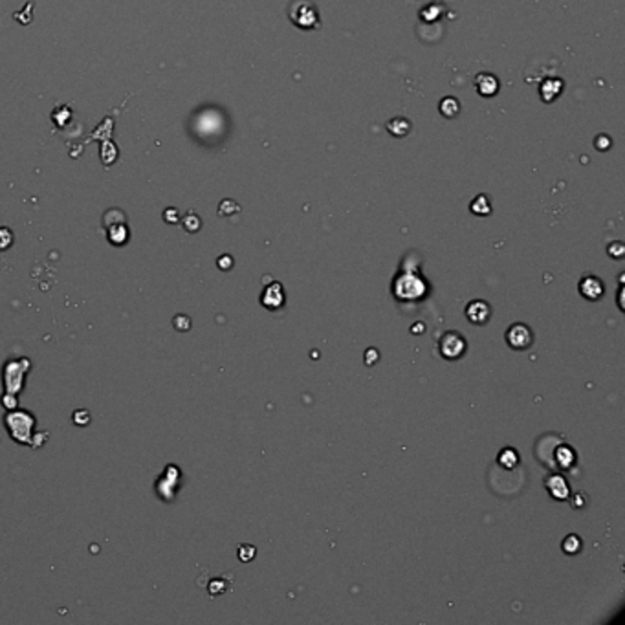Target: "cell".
<instances>
[{
    "label": "cell",
    "mask_w": 625,
    "mask_h": 625,
    "mask_svg": "<svg viewBox=\"0 0 625 625\" xmlns=\"http://www.w3.org/2000/svg\"><path fill=\"white\" fill-rule=\"evenodd\" d=\"M4 424L15 442L31 446V442H34L31 429H34L35 424L34 414H30L28 411H9L4 416Z\"/></svg>",
    "instance_id": "1"
},
{
    "label": "cell",
    "mask_w": 625,
    "mask_h": 625,
    "mask_svg": "<svg viewBox=\"0 0 625 625\" xmlns=\"http://www.w3.org/2000/svg\"><path fill=\"white\" fill-rule=\"evenodd\" d=\"M466 349H468V341L462 334H459L456 330H449L446 334L440 338L439 341V351L440 356L448 361H456L466 354Z\"/></svg>",
    "instance_id": "2"
},
{
    "label": "cell",
    "mask_w": 625,
    "mask_h": 625,
    "mask_svg": "<svg viewBox=\"0 0 625 625\" xmlns=\"http://www.w3.org/2000/svg\"><path fill=\"white\" fill-rule=\"evenodd\" d=\"M178 486H180V469L173 464L167 466V469H165L156 482L158 497L161 501H165V503H171V501H174V495H176L174 491H176Z\"/></svg>",
    "instance_id": "3"
},
{
    "label": "cell",
    "mask_w": 625,
    "mask_h": 625,
    "mask_svg": "<svg viewBox=\"0 0 625 625\" xmlns=\"http://www.w3.org/2000/svg\"><path fill=\"white\" fill-rule=\"evenodd\" d=\"M28 371H30V361H28V359H11V361L6 364L4 384H6V389H8V393L17 394L15 380H17L19 387L22 389V384H24V374Z\"/></svg>",
    "instance_id": "4"
},
{
    "label": "cell",
    "mask_w": 625,
    "mask_h": 625,
    "mask_svg": "<svg viewBox=\"0 0 625 625\" xmlns=\"http://www.w3.org/2000/svg\"><path fill=\"white\" fill-rule=\"evenodd\" d=\"M506 343L514 351H526L534 343V332L524 323H514L506 330Z\"/></svg>",
    "instance_id": "5"
},
{
    "label": "cell",
    "mask_w": 625,
    "mask_h": 625,
    "mask_svg": "<svg viewBox=\"0 0 625 625\" xmlns=\"http://www.w3.org/2000/svg\"><path fill=\"white\" fill-rule=\"evenodd\" d=\"M309 13H317L310 0H296L290 8V19L296 22L299 28L310 30L317 24V17H309Z\"/></svg>",
    "instance_id": "6"
},
{
    "label": "cell",
    "mask_w": 625,
    "mask_h": 625,
    "mask_svg": "<svg viewBox=\"0 0 625 625\" xmlns=\"http://www.w3.org/2000/svg\"><path fill=\"white\" fill-rule=\"evenodd\" d=\"M466 317L471 325L482 326L490 321L491 317V306L488 301L484 299H474L469 301L468 306H466Z\"/></svg>",
    "instance_id": "7"
},
{
    "label": "cell",
    "mask_w": 625,
    "mask_h": 625,
    "mask_svg": "<svg viewBox=\"0 0 625 625\" xmlns=\"http://www.w3.org/2000/svg\"><path fill=\"white\" fill-rule=\"evenodd\" d=\"M578 288H579V294H581L583 299H587V301H600L605 294L604 281L592 274L583 275L581 281H579V284H578Z\"/></svg>",
    "instance_id": "8"
},
{
    "label": "cell",
    "mask_w": 625,
    "mask_h": 625,
    "mask_svg": "<svg viewBox=\"0 0 625 625\" xmlns=\"http://www.w3.org/2000/svg\"><path fill=\"white\" fill-rule=\"evenodd\" d=\"M261 303L268 310H279L284 306V288L277 281H271L261 294Z\"/></svg>",
    "instance_id": "9"
},
{
    "label": "cell",
    "mask_w": 625,
    "mask_h": 625,
    "mask_svg": "<svg viewBox=\"0 0 625 625\" xmlns=\"http://www.w3.org/2000/svg\"><path fill=\"white\" fill-rule=\"evenodd\" d=\"M545 488L556 501H566V499L571 497L569 482L561 475H550V477H546Z\"/></svg>",
    "instance_id": "10"
},
{
    "label": "cell",
    "mask_w": 625,
    "mask_h": 625,
    "mask_svg": "<svg viewBox=\"0 0 625 625\" xmlns=\"http://www.w3.org/2000/svg\"><path fill=\"white\" fill-rule=\"evenodd\" d=\"M109 231H106V237L114 246H123L129 241V229L125 226V222H116V224L106 226Z\"/></svg>",
    "instance_id": "11"
},
{
    "label": "cell",
    "mask_w": 625,
    "mask_h": 625,
    "mask_svg": "<svg viewBox=\"0 0 625 625\" xmlns=\"http://www.w3.org/2000/svg\"><path fill=\"white\" fill-rule=\"evenodd\" d=\"M497 462L503 466V468L514 469L517 464H519V453H517L514 448H504L503 451L497 455Z\"/></svg>",
    "instance_id": "12"
},
{
    "label": "cell",
    "mask_w": 625,
    "mask_h": 625,
    "mask_svg": "<svg viewBox=\"0 0 625 625\" xmlns=\"http://www.w3.org/2000/svg\"><path fill=\"white\" fill-rule=\"evenodd\" d=\"M556 461H558V464L561 466L563 469H569L574 466L576 453L572 451L571 446H561V448H558V451H556Z\"/></svg>",
    "instance_id": "13"
},
{
    "label": "cell",
    "mask_w": 625,
    "mask_h": 625,
    "mask_svg": "<svg viewBox=\"0 0 625 625\" xmlns=\"http://www.w3.org/2000/svg\"><path fill=\"white\" fill-rule=\"evenodd\" d=\"M561 549H563V552L569 554V556H576V554L581 552L583 543H581V539L576 536V534H571V536H566L565 539H563Z\"/></svg>",
    "instance_id": "14"
},
{
    "label": "cell",
    "mask_w": 625,
    "mask_h": 625,
    "mask_svg": "<svg viewBox=\"0 0 625 625\" xmlns=\"http://www.w3.org/2000/svg\"><path fill=\"white\" fill-rule=\"evenodd\" d=\"M255 556H257V549L254 545H241L239 546V559L242 563L254 561Z\"/></svg>",
    "instance_id": "15"
},
{
    "label": "cell",
    "mask_w": 625,
    "mask_h": 625,
    "mask_svg": "<svg viewBox=\"0 0 625 625\" xmlns=\"http://www.w3.org/2000/svg\"><path fill=\"white\" fill-rule=\"evenodd\" d=\"M471 211H474L475 215H482V216L488 215V213H490V204H488V200H486L484 196H479V199L471 204Z\"/></svg>",
    "instance_id": "16"
},
{
    "label": "cell",
    "mask_w": 625,
    "mask_h": 625,
    "mask_svg": "<svg viewBox=\"0 0 625 625\" xmlns=\"http://www.w3.org/2000/svg\"><path fill=\"white\" fill-rule=\"evenodd\" d=\"M13 246V233L9 228H0V251H6Z\"/></svg>",
    "instance_id": "17"
},
{
    "label": "cell",
    "mask_w": 625,
    "mask_h": 625,
    "mask_svg": "<svg viewBox=\"0 0 625 625\" xmlns=\"http://www.w3.org/2000/svg\"><path fill=\"white\" fill-rule=\"evenodd\" d=\"M173 325H174V329L178 330V332H187L191 326V321H189V317L184 316V314H180V316L174 317Z\"/></svg>",
    "instance_id": "18"
},
{
    "label": "cell",
    "mask_w": 625,
    "mask_h": 625,
    "mask_svg": "<svg viewBox=\"0 0 625 625\" xmlns=\"http://www.w3.org/2000/svg\"><path fill=\"white\" fill-rule=\"evenodd\" d=\"M184 226H186L187 231H199L200 229V219L196 215H193V213H189V215L184 219Z\"/></svg>",
    "instance_id": "19"
},
{
    "label": "cell",
    "mask_w": 625,
    "mask_h": 625,
    "mask_svg": "<svg viewBox=\"0 0 625 625\" xmlns=\"http://www.w3.org/2000/svg\"><path fill=\"white\" fill-rule=\"evenodd\" d=\"M226 583L224 579H213L211 583H209V592H211V596H220L222 592H226Z\"/></svg>",
    "instance_id": "20"
},
{
    "label": "cell",
    "mask_w": 625,
    "mask_h": 625,
    "mask_svg": "<svg viewBox=\"0 0 625 625\" xmlns=\"http://www.w3.org/2000/svg\"><path fill=\"white\" fill-rule=\"evenodd\" d=\"M624 254H625V249H624V244H621V242H614V244L609 246V255H611L613 259H616V261H621V259H624Z\"/></svg>",
    "instance_id": "21"
},
{
    "label": "cell",
    "mask_w": 625,
    "mask_h": 625,
    "mask_svg": "<svg viewBox=\"0 0 625 625\" xmlns=\"http://www.w3.org/2000/svg\"><path fill=\"white\" fill-rule=\"evenodd\" d=\"M364 359H365V365H369V367H371V365H374L378 359H380V352H378L376 349H367L364 354Z\"/></svg>",
    "instance_id": "22"
},
{
    "label": "cell",
    "mask_w": 625,
    "mask_h": 625,
    "mask_svg": "<svg viewBox=\"0 0 625 625\" xmlns=\"http://www.w3.org/2000/svg\"><path fill=\"white\" fill-rule=\"evenodd\" d=\"M89 422L90 414L86 411H77V413H74V424H77V426H86Z\"/></svg>",
    "instance_id": "23"
},
{
    "label": "cell",
    "mask_w": 625,
    "mask_h": 625,
    "mask_svg": "<svg viewBox=\"0 0 625 625\" xmlns=\"http://www.w3.org/2000/svg\"><path fill=\"white\" fill-rule=\"evenodd\" d=\"M2 404H4L6 409H15V406H17V394H11L8 393L4 398H2Z\"/></svg>",
    "instance_id": "24"
},
{
    "label": "cell",
    "mask_w": 625,
    "mask_h": 625,
    "mask_svg": "<svg viewBox=\"0 0 625 625\" xmlns=\"http://www.w3.org/2000/svg\"><path fill=\"white\" fill-rule=\"evenodd\" d=\"M571 504L579 510V508H583V506H585V504H587V497H585V495H583L581 491H578V494H576L574 497L571 499Z\"/></svg>",
    "instance_id": "25"
},
{
    "label": "cell",
    "mask_w": 625,
    "mask_h": 625,
    "mask_svg": "<svg viewBox=\"0 0 625 625\" xmlns=\"http://www.w3.org/2000/svg\"><path fill=\"white\" fill-rule=\"evenodd\" d=\"M216 264H219L220 270H229V268L233 266V257H231V255H222V257L219 259V262H216Z\"/></svg>",
    "instance_id": "26"
},
{
    "label": "cell",
    "mask_w": 625,
    "mask_h": 625,
    "mask_svg": "<svg viewBox=\"0 0 625 625\" xmlns=\"http://www.w3.org/2000/svg\"><path fill=\"white\" fill-rule=\"evenodd\" d=\"M424 329H426V326H424V323H419V325H414L411 330H413V334H416V330H420V334H422Z\"/></svg>",
    "instance_id": "27"
},
{
    "label": "cell",
    "mask_w": 625,
    "mask_h": 625,
    "mask_svg": "<svg viewBox=\"0 0 625 625\" xmlns=\"http://www.w3.org/2000/svg\"><path fill=\"white\" fill-rule=\"evenodd\" d=\"M621 294H624V288L620 286V290H618V304H620V309L624 310V303H621Z\"/></svg>",
    "instance_id": "28"
}]
</instances>
